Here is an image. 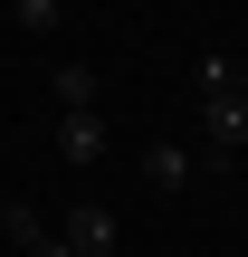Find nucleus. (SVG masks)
Returning a JSON list of instances; mask_svg holds the SVG:
<instances>
[{
  "mask_svg": "<svg viewBox=\"0 0 248 257\" xmlns=\"http://www.w3.org/2000/svg\"><path fill=\"white\" fill-rule=\"evenodd\" d=\"M0 229H10V248H29V238H38V229H48V219H38V210H29V200H10V210H0Z\"/></svg>",
  "mask_w": 248,
  "mask_h": 257,
  "instance_id": "8",
  "label": "nucleus"
},
{
  "mask_svg": "<svg viewBox=\"0 0 248 257\" xmlns=\"http://www.w3.org/2000/svg\"><path fill=\"white\" fill-rule=\"evenodd\" d=\"M191 172H201V153H182V143H143V191H162V200H172Z\"/></svg>",
  "mask_w": 248,
  "mask_h": 257,
  "instance_id": "4",
  "label": "nucleus"
},
{
  "mask_svg": "<svg viewBox=\"0 0 248 257\" xmlns=\"http://www.w3.org/2000/svg\"><path fill=\"white\" fill-rule=\"evenodd\" d=\"M201 143L210 153H248V95H201Z\"/></svg>",
  "mask_w": 248,
  "mask_h": 257,
  "instance_id": "1",
  "label": "nucleus"
},
{
  "mask_svg": "<svg viewBox=\"0 0 248 257\" xmlns=\"http://www.w3.org/2000/svg\"><path fill=\"white\" fill-rule=\"evenodd\" d=\"M19 257H76V248H67L57 229H38V238H29V248H19Z\"/></svg>",
  "mask_w": 248,
  "mask_h": 257,
  "instance_id": "9",
  "label": "nucleus"
},
{
  "mask_svg": "<svg viewBox=\"0 0 248 257\" xmlns=\"http://www.w3.org/2000/svg\"><path fill=\"white\" fill-rule=\"evenodd\" d=\"M48 95H57V114H86V105H96V67H76V57L48 67Z\"/></svg>",
  "mask_w": 248,
  "mask_h": 257,
  "instance_id": "5",
  "label": "nucleus"
},
{
  "mask_svg": "<svg viewBox=\"0 0 248 257\" xmlns=\"http://www.w3.org/2000/svg\"><path fill=\"white\" fill-rule=\"evenodd\" d=\"M48 143H57V162H96V153H105V105L57 114V124H48Z\"/></svg>",
  "mask_w": 248,
  "mask_h": 257,
  "instance_id": "2",
  "label": "nucleus"
},
{
  "mask_svg": "<svg viewBox=\"0 0 248 257\" xmlns=\"http://www.w3.org/2000/svg\"><path fill=\"white\" fill-rule=\"evenodd\" d=\"M10 19H19L29 38H48V29H67V0H10Z\"/></svg>",
  "mask_w": 248,
  "mask_h": 257,
  "instance_id": "7",
  "label": "nucleus"
},
{
  "mask_svg": "<svg viewBox=\"0 0 248 257\" xmlns=\"http://www.w3.org/2000/svg\"><path fill=\"white\" fill-rule=\"evenodd\" d=\"M57 238H67V248H76V257H115V219H105L96 200H76V210L57 219Z\"/></svg>",
  "mask_w": 248,
  "mask_h": 257,
  "instance_id": "3",
  "label": "nucleus"
},
{
  "mask_svg": "<svg viewBox=\"0 0 248 257\" xmlns=\"http://www.w3.org/2000/svg\"><path fill=\"white\" fill-rule=\"evenodd\" d=\"M191 86H201V95H248V67L229 57V48H210V57L191 67Z\"/></svg>",
  "mask_w": 248,
  "mask_h": 257,
  "instance_id": "6",
  "label": "nucleus"
}]
</instances>
